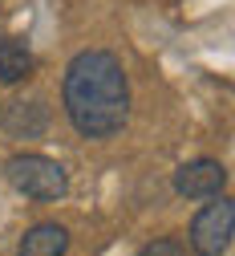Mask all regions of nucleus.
<instances>
[{"label":"nucleus","mask_w":235,"mask_h":256,"mask_svg":"<svg viewBox=\"0 0 235 256\" xmlns=\"http://www.w3.org/2000/svg\"><path fill=\"white\" fill-rule=\"evenodd\" d=\"M61 102L81 138H110L130 122V78L110 49H85L69 61Z\"/></svg>","instance_id":"1"},{"label":"nucleus","mask_w":235,"mask_h":256,"mask_svg":"<svg viewBox=\"0 0 235 256\" xmlns=\"http://www.w3.org/2000/svg\"><path fill=\"white\" fill-rule=\"evenodd\" d=\"M138 256H187V244H183V240H175V236H158V240L142 244V248H138Z\"/></svg>","instance_id":"8"},{"label":"nucleus","mask_w":235,"mask_h":256,"mask_svg":"<svg viewBox=\"0 0 235 256\" xmlns=\"http://www.w3.org/2000/svg\"><path fill=\"white\" fill-rule=\"evenodd\" d=\"M49 122H53V114H49L45 98H28V102L12 98L0 106V130L8 138H41L49 130Z\"/></svg>","instance_id":"5"},{"label":"nucleus","mask_w":235,"mask_h":256,"mask_svg":"<svg viewBox=\"0 0 235 256\" xmlns=\"http://www.w3.org/2000/svg\"><path fill=\"white\" fill-rule=\"evenodd\" d=\"M4 179L28 200H41V204H57L69 196V175L57 158L49 154H37V150H24V154H12L4 163Z\"/></svg>","instance_id":"2"},{"label":"nucleus","mask_w":235,"mask_h":256,"mask_svg":"<svg viewBox=\"0 0 235 256\" xmlns=\"http://www.w3.org/2000/svg\"><path fill=\"white\" fill-rule=\"evenodd\" d=\"M37 74V57H32L24 37H4L0 41V82L4 86H20Z\"/></svg>","instance_id":"6"},{"label":"nucleus","mask_w":235,"mask_h":256,"mask_svg":"<svg viewBox=\"0 0 235 256\" xmlns=\"http://www.w3.org/2000/svg\"><path fill=\"white\" fill-rule=\"evenodd\" d=\"M65 252H69V232L61 224H32L16 244V256H65Z\"/></svg>","instance_id":"7"},{"label":"nucleus","mask_w":235,"mask_h":256,"mask_svg":"<svg viewBox=\"0 0 235 256\" xmlns=\"http://www.w3.org/2000/svg\"><path fill=\"white\" fill-rule=\"evenodd\" d=\"M175 191L183 200H215L227 191V167L219 158H195L175 171Z\"/></svg>","instance_id":"4"},{"label":"nucleus","mask_w":235,"mask_h":256,"mask_svg":"<svg viewBox=\"0 0 235 256\" xmlns=\"http://www.w3.org/2000/svg\"><path fill=\"white\" fill-rule=\"evenodd\" d=\"M231 236H235V204L227 196H215V204H207L191 220V252L195 256H227L231 248Z\"/></svg>","instance_id":"3"}]
</instances>
